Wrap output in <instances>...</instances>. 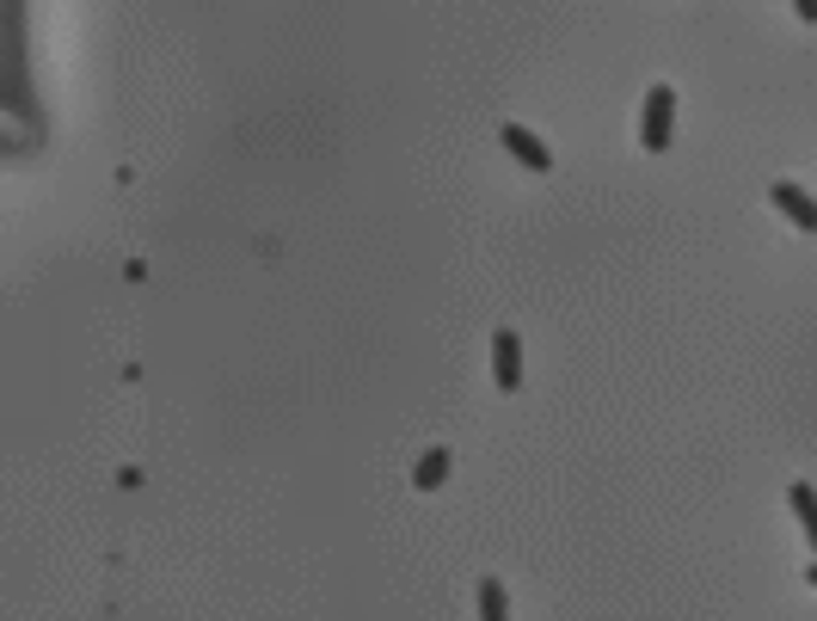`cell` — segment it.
<instances>
[{
    "mask_svg": "<svg viewBox=\"0 0 817 621\" xmlns=\"http://www.w3.org/2000/svg\"><path fill=\"white\" fill-rule=\"evenodd\" d=\"M492 382H498L504 394L523 388V339H517L510 327L492 332Z\"/></svg>",
    "mask_w": 817,
    "mask_h": 621,
    "instance_id": "3957f363",
    "label": "cell"
},
{
    "mask_svg": "<svg viewBox=\"0 0 817 621\" xmlns=\"http://www.w3.org/2000/svg\"><path fill=\"white\" fill-rule=\"evenodd\" d=\"M479 621H510V597L498 578H479Z\"/></svg>",
    "mask_w": 817,
    "mask_h": 621,
    "instance_id": "52a82bcc",
    "label": "cell"
},
{
    "mask_svg": "<svg viewBox=\"0 0 817 621\" xmlns=\"http://www.w3.org/2000/svg\"><path fill=\"white\" fill-rule=\"evenodd\" d=\"M769 203H774V210H781V216L793 222L799 234H817V197H812L805 185H793V179H774V185H769Z\"/></svg>",
    "mask_w": 817,
    "mask_h": 621,
    "instance_id": "7a4b0ae2",
    "label": "cell"
},
{
    "mask_svg": "<svg viewBox=\"0 0 817 621\" xmlns=\"http://www.w3.org/2000/svg\"><path fill=\"white\" fill-rule=\"evenodd\" d=\"M670 129H677V87H651L646 105H639V148L646 155H663L670 148Z\"/></svg>",
    "mask_w": 817,
    "mask_h": 621,
    "instance_id": "6da1fadb",
    "label": "cell"
},
{
    "mask_svg": "<svg viewBox=\"0 0 817 621\" xmlns=\"http://www.w3.org/2000/svg\"><path fill=\"white\" fill-rule=\"evenodd\" d=\"M812 585H817V566H812Z\"/></svg>",
    "mask_w": 817,
    "mask_h": 621,
    "instance_id": "9c48e42d",
    "label": "cell"
},
{
    "mask_svg": "<svg viewBox=\"0 0 817 621\" xmlns=\"http://www.w3.org/2000/svg\"><path fill=\"white\" fill-rule=\"evenodd\" d=\"M793 13H799L805 25H817V0H793Z\"/></svg>",
    "mask_w": 817,
    "mask_h": 621,
    "instance_id": "ba28073f",
    "label": "cell"
},
{
    "mask_svg": "<svg viewBox=\"0 0 817 621\" xmlns=\"http://www.w3.org/2000/svg\"><path fill=\"white\" fill-rule=\"evenodd\" d=\"M443 481H449V450L436 443V450H424V455H418V467H412V486H418V493H436Z\"/></svg>",
    "mask_w": 817,
    "mask_h": 621,
    "instance_id": "8992f818",
    "label": "cell"
},
{
    "mask_svg": "<svg viewBox=\"0 0 817 621\" xmlns=\"http://www.w3.org/2000/svg\"><path fill=\"white\" fill-rule=\"evenodd\" d=\"M786 505H793V517H799V529H805V542H812V554H817V486L812 481H793V486H786Z\"/></svg>",
    "mask_w": 817,
    "mask_h": 621,
    "instance_id": "5b68a950",
    "label": "cell"
},
{
    "mask_svg": "<svg viewBox=\"0 0 817 621\" xmlns=\"http://www.w3.org/2000/svg\"><path fill=\"white\" fill-rule=\"evenodd\" d=\"M498 142H504V155H517L529 172H547V167H554V148H547L535 129H523V124H504V129H498Z\"/></svg>",
    "mask_w": 817,
    "mask_h": 621,
    "instance_id": "277c9868",
    "label": "cell"
}]
</instances>
